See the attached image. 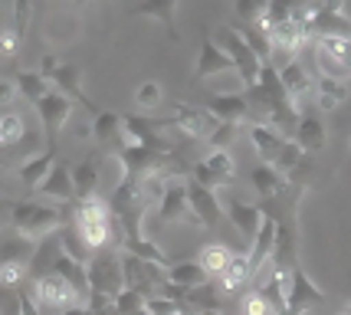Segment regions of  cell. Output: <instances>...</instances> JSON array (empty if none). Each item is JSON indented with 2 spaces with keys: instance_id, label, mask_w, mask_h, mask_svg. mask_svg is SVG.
Here are the masks:
<instances>
[{
  "instance_id": "7dc6e473",
  "label": "cell",
  "mask_w": 351,
  "mask_h": 315,
  "mask_svg": "<svg viewBox=\"0 0 351 315\" xmlns=\"http://www.w3.org/2000/svg\"><path fill=\"white\" fill-rule=\"evenodd\" d=\"M338 315H351V305H348V309H345V312H338Z\"/></svg>"
},
{
  "instance_id": "30bf717a",
  "label": "cell",
  "mask_w": 351,
  "mask_h": 315,
  "mask_svg": "<svg viewBox=\"0 0 351 315\" xmlns=\"http://www.w3.org/2000/svg\"><path fill=\"white\" fill-rule=\"evenodd\" d=\"M325 302V292H322L319 285L308 279V272L295 263L292 266V285H289V309L286 315H306L308 309H315Z\"/></svg>"
},
{
  "instance_id": "7c38bea8",
  "label": "cell",
  "mask_w": 351,
  "mask_h": 315,
  "mask_svg": "<svg viewBox=\"0 0 351 315\" xmlns=\"http://www.w3.org/2000/svg\"><path fill=\"white\" fill-rule=\"evenodd\" d=\"M158 220L161 224H194V210H191V200H187V180H174L168 187V194L161 197V204H158Z\"/></svg>"
},
{
  "instance_id": "277c9868",
  "label": "cell",
  "mask_w": 351,
  "mask_h": 315,
  "mask_svg": "<svg viewBox=\"0 0 351 315\" xmlns=\"http://www.w3.org/2000/svg\"><path fill=\"white\" fill-rule=\"evenodd\" d=\"M312 53H315L319 75L341 79V82L351 79V36H315Z\"/></svg>"
},
{
  "instance_id": "681fc988",
  "label": "cell",
  "mask_w": 351,
  "mask_h": 315,
  "mask_svg": "<svg viewBox=\"0 0 351 315\" xmlns=\"http://www.w3.org/2000/svg\"><path fill=\"white\" fill-rule=\"evenodd\" d=\"M348 148H351V138H348Z\"/></svg>"
},
{
  "instance_id": "f1b7e54d",
  "label": "cell",
  "mask_w": 351,
  "mask_h": 315,
  "mask_svg": "<svg viewBox=\"0 0 351 315\" xmlns=\"http://www.w3.org/2000/svg\"><path fill=\"white\" fill-rule=\"evenodd\" d=\"M14 82H16V89H20V95H23L27 102H33V105L40 102L43 95H49V92H53L49 79H43L40 73H16Z\"/></svg>"
},
{
  "instance_id": "8d00e7d4",
  "label": "cell",
  "mask_w": 351,
  "mask_h": 315,
  "mask_svg": "<svg viewBox=\"0 0 351 315\" xmlns=\"http://www.w3.org/2000/svg\"><path fill=\"white\" fill-rule=\"evenodd\" d=\"M237 132H240V125H230V121H217V128L210 132V138H207L210 151H230V145L237 141Z\"/></svg>"
},
{
  "instance_id": "d4e9b609",
  "label": "cell",
  "mask_w": 351,
  "mask_h": 315,
  "mask_svg": "<svg viewBox=\"0 0 351 315\" xmlns=\"http://www.w3.org/2000/svg\"><path fill=\"white\" fill-rule=\"evenodd\" d=\"M53 89H60L62 95H69V99H79V102L86 105V108H92V102L82 95V73H79L76 66H66L62 62L60 73L53 75Z\"/></svg>"
},
{
  "instance_id": "d6986e66",
  "label": "cell",
  "mask_w": 351,
  "mask_h": 315,
  "mask_svg": "<svg viewBox=\"0 0 351 315\" xmlns=\"http://www.w3.org/2000/svg\"><path fill=\"white\" fill-rule=\"evenodd\" d=\"M250 184H253V191H256L263 200H269V197H279L286 187H289V178H286L279 167L260 161V165L250 171Z\"/></svg>"
},
{
  "instance_id": "60d3db41",
  "label": "cell",
  "mask_w": 351,
  "mask_h": 315,
  "mask_svg": "<svg viewBox=\"0 0 351 315\" xmlns=\"http://www.w3.org/2000/svg\"><path fill=\"white\" fill-rule=\"evenodd\" d=\"M30 16H33V3L30 0H14V27L23 40H27V27H30Z\"/></svg>"
},
{
  "instance_id": "f546056e",
  "label": "cell",
  "mask_w": 351,
  "mask_h": 315,
  "mask_svg": "<svg viewBox=\"0 0 351 315\" xmlns=\"http://www.w3.org/2000/svg\"><path fill=\"white\" fill-rule=\"evenodd\" d=\"M73 184H76L79 200H82V197H89V194H95V184H99V161H95V158L79 161V165L73 167Z\"/></svg>"
},
{
  "instance_id": "e0dca14e",
  "label": "cell",
  "mask_w": 351,
  "mask_h": 315,
  "mask_svg": "<svg viewBox=\"0 0 351 315\" xmlns=\"http://www.w3.org/2000/svg\"><path fill=\"white\" fill-rule=\"evenodd\" d=\"M46 200L53 204H66V200H76V184H73V167L69 165H53V171L46 174V180L36 187Z\"/></svg>"
},
{
  "instance_id": "ffe728a7",
  "label": "cell",
  "mask_w": 351,
  "mask_h": 315,
  "mask_svg": "<svg viewBox=\"0 0 351 315\" xmlns=\"http://www.w3.org/2000/svg\"><path fill=\"white\" fill-rule=\"evenodd\" d=\"M165 283L178 285V289H200V285L210 283V272L197 259H184V263H171L165 270Z\"/></svg>"
},
{
  "instance_id": "ac0fdd59",
  "label": "cell",
  "mask_w": 351,
  "mask_h": 315,
  "mask_svg": "<svg viewBox=\"0 0 351 315\" xmlns=\"http://www.w3.org/2000/svg\"><path fill=\"white\" fill-rule=\"evenodd\" d=\"M292 141L306 151V154L308 151H322L325 148V141H328V135H325V121H322L319 115H312V112H302L299 121H295Z\"/></svg>"
},
{
  "instance_id": "b9f144b4",
  "label": "cell",
  "mask_w": 351,
  "mask_h": 315,
  "mask_svg": "<svg viewBox=\"0 0 351 315\" xmlns=\"http://www.w3.org/2000/svg\"><path fill=\"white\" fill-rule=\"evenodd\" d=\"M237 14L243 23H256L266 14V0H237Z\"/></svg>"
},
{
  "instance_id": "83f0119b",
  "label": "cell",
  "mask_w": 351,
  "mask_h": 315,
  "mask_svg": "<svg viewBox=\"0 0 351 315\" xmlns=\"http://www.w3.org/2000/svg\"><path fill=\"white\" fill-rule=\"evenodd\" d=\"M60 250H62L66 256H69V259L82 263V266H89L92 256H95V253L89 250V246H86V240L79 237L76 226H66V230H60Z\"/></svg>"
},
{
  "instance_id": "603a6c76",
  "label": "cell",
  "mask_w": 351,
  "mask_h": 315,
  "mask_svg": "<svg viewBox=\"0 0 351 315\" xmlns=\"http://www.w3.org/2000/svg\"><path fill=\"white\" fill-rule=\"evenodd\" d=\"M223 292H240L250 279H253V266H250V256L246 253H233V259L227 263V270L217 276Z\"/></svg>"
},
{
  "instance_id": "484cf974",
  "label": "cell",
  "mask_w": 351,
  "mask_h": 315,
  "mask_svg": "<svg viewBox=\"0 0 351 315\" xmlns=\"http://www.w3.org/2000/svg\"><path fill=\"white\" fill-rule=\"evenodd\" d=\"M92 135L106 145H119L122 141V115L119 112H95L92 115Z\"/></svg>"
},
{
  "instance_id": "1f68e13d",
  "label": "cell",
  "mask_w": 351,
  "mask_h": 315,
  "mask_svg": "<svg viewBox=\"0 0 351 315\" xmlns=\"http://www.w3.org/2000/svg\"><path fill=\"white\" fill-rule=\"evenodd\" d=\"M237 33L246 40V46L260 56L263 62H273V43H269V33H263L260 27H253V23H243V27H237Z\"/></svg>"
},
{
  "instance_id": "d6a6232c",
  "label": "cell",
  "mask_w": 351,
  "mask_h": 315,
  "mask_svg": "<svg viewBox=\"0 0 351 315\" xmlns=\"http://www.w3.org/2000/svg\"><path fill=\"white\" fill-rule=\"evenodd\" d=\"M23 135H27L23 119H20L16 112H3V115H0V148H14V145H20Z\"/></svg>"
},
{
  "instance_id": "4316f807",
  "label": "cell",
  "mask_w": 351,
  "mask_h": 315,
  "mask_svg": "<svg viewBox=\"0 0 351 315\" xmlns=\"http://www.w3.org/2000/svg\"><path fill=\"white\" fill-rule=\"evenodd\" d=\"M230 259H233V250H230L227 243H207V246L200 250V256H197V263H200V266H204L207 272H210V279L227 270Z\"/></svg>"
},
{
  "instance_id": "f35d334b",
  "label": "cell",
  "mask_w": 351,
  "mask_h": 315,
  "mask_svg": "<svg viewBox=\"0 0 351 315\" xmlns=\"http://www.w3.org/2000/svg\"><path fill=\"white\" fill-rule=\"evenodd\" d=\"M135 105L138 108H158L161 105V86L154 79H145L135 89Z\"/></svg>"
},
{
  "instance_id": "f6af8a7d",
  "label": "cell",
  "mask_w": 351,
  "mask_h": 315,
  "mask_svg": "<svg viewBox=\"0 0 351 315\" xmlns=\"http://www.w3.org/2000/svg\"><path fill=\"white\" fill-rule=\"evenodd\" d=\"M16 95H20V89H16V82L14 79H7V75H3V79H0V105H10L16 99Z\"/></svg>"
},
{
  "instance_id": "5b68a950",
  "label": "cell",
  "mask_w": 351,
  "mask_h": 315,
  "mask_svg": "<svg viewBox=\"0 0 351 315\" xmlns=\"http://www.w3.org/2000/svg\"><path fill=\"white\" fill-rule=\"evenodd\" d=\"M220 46L227 49V56L233 60L237 66V79L243 82V92L256 89V82H260V69H263V60L246 46V40L240 36L237 30H227L220 36Z\"/></svg>"
},
{
  "instance_id": "ee69618b",
  "label": "cell",
  "mask_w": 351,
  "mask_h": 315,
  "mask_svg": "<svg viewBox=\"0 0 351 315\" xmlns=\"http://www.w3.org/2000/svg\"><path fill=\"white\" fill-rule=\"evenodd\" d=\"M60 66H62V60L56 56V53H43V60H40V69H36V73L53 82V75L60 73Z\"/></svg>"
},
{
  "instance_id": "7a4b0ae2",
  "label": "cell",
  "mask_w": 351,
  "mask_h": 315,
  "mask_svg": "<svg viewBox=\"0 0 351 315\" xmlns=\"http://www.w3.org/2000/svg\"><path fill=\"white\" fill-rule=\"evenodd\" d=\"M10 224H14L16 237L30 243L46 240L53 230L62 226V210L56 204H40V200H16L10 204Z\"/></svg>"
},
{
  "instance_id": "7bdbcfd3",
  "label": "cell",
  "mask_w": 351,
  "mask_h": 315,
  "mask_svg": "<svg viewBox=\"0 0 351 315\" xmlns=\"http://www.w3.org/2000/svg\"><path fill=\"white\" fill-rule=\"evenodd\" d=\"M20 43H23V36H20L14 27H3V30H0V53H3V56H16V53H20Z\"/></svg>"
},
{
  "instance_id": "7402d4cb",
  "label": "cell",
  "mask_w": 351,
  "mask_h": 315,
  "mask_svg": "<svg viewBox=\"0 0 351 315\" xmlns=\"http://www.w3.org/2000/svg\"><path fill=\"white\" fill-rule=\"evenodd\" d=\"M135 16H148V20H158L165 30H168L171 40H178V30H174V14H178V0H141L135 10Z\"/></svg>"
},
{
  "instance_id": "4fadbf2b",
  "label": "cell",
  "mask_w": 351,
  "mask_h": 315,
  "mask_svg": "<svg viewBox=\"0 0 351 315\" xmlns=\"http://www.w3.org/2000/svg\"><path fill=\"white\" fill-rule=\"evenodd\" d=\"M276 237H279V220H276L273 213H266V217H263L260 233L253 237L250 250H246V256H250V266H253V279L263 272V266H266V263H273Z\"/></svg>"
},
{
  "instance_id": "52a82bcc",
  "label": "cell",
  "mask_w": 351,
  "mask_h": 315,
  "mask_svg": "<svg viewBox=\"0 0 351 315\" xmlns=\"http://www.w3.org/2000/svg\"><path fill=\"white\" fill-rule=\"evenodd\" d=\"M210 119L217 121H230V125H243L250 115H253V105H250V95L243 89H233V92H214L207 105Z\"/></svg>"
},
{
  "instance_id": "c3c4849f",
  "label": "cell",
  "mask_w": 351,
  "mask_h": 315,
  "mask_svg": "<svg viewBox=\"0 0 351 315\" xmlns=\"http://www.w3.org/2000/svg\"><path fill=\"white\" fill-rule=\"evenodd\" d=\"M76 3H86V0H76Z\"/></svg>"
},
{
  "instance_id": "74e56055",
  "label": "cell",
  "mask_w": 351,
  "mask_h": 315,
  "mask_svg": "<svg viewBox=\"0 0 351 315\" xmlns=\"http://www.w3.org/2000/svg\"><path fill=\"white\" fill-rule=\"evenodd\" d=\"M240 315H276V309L266 302L260 289H250L243 299H240Z\"/></svg>"
},
{
  "instance_id": "5bb4252c",
  "label": "cell",
  "mask_w": 351,
  "mask_h": 315,
  "mask_svg": "<svg viewBox=\"0 0 351 315\" xmlns=\"http://www.w3.org/2000/svg\"><path fill=\"white\" fill-rule=\"evenodd\" d=\"M250 141H253V148H256V154H260L263 161L276 167V161H279V154L286 148L289 135L279 132L269 121H250Z\"/></svg>"
},
{
  "instance_id": "ba28073f",
  "label": "cell",
  "mask_w": 351,
  "mask_h": 315,
  "mask_svg": "<svg viewBox=\"0 0 351 315\" xmlns=\"http://www.w3.org/2000/svg\"><path fill=\"white\" fill-rule=\"evenodd\" d=\"M36 115H40V121H43L46 135H49V148H53L56 135L66 128V121H69V115H73V99L62 95L60 89H53L49 95H43V99L36 102Z\"/></svg>"
},
{
  "instance_id": "bcb514c9",
  "label": "cell",
  "mask_w": 351,
  "mask_h": 315,
  "mask_svg": "<svg viewBox=\"0 0 351 315\" xmlns=\"http://www.w3.org/2000/svg\"><path fill=\"white\" fill-rule=\"evenodd\" d=\"M191 315H223L220 309H191Z\"/></svg>"
},
{
  "instance_id": "8992f818",
  "label": "cell",
  "mask_w": 351,
  "mask_h": 315,
  "mask_svg": "<svg viewBox=\"0 0 351 315\" xmlns=\"http://www.w3.org/2000/svg\"><path fill=\"white\" fill-rule=\"evenodd\" d=\"M276 69H279V82H282V89H286V95H289L292 108L302 115L306 105L315 102V79L308 75V69L302 66L299 56L289 60V62H282V66H276Z\"/></svg>"
},
{
  "instance_id": "3957f363",
  "label": "cell",
  "mask_w": 351,
  "mask_h": 315,
  "mask_svg": "<svg viewBox=\"0 0 351 315\" xmlns=\"http://www.w3.org/2000/svg\"><path fill=\"white\" fill-rule=\"evenodd\" d=\"M30 296H33V302L40 305V312L43 315H62L66 309H73V305H86L76 289L66 283L60 272H53V270L33 276Z\"/></svg>"
},
{
  "instance_id": "d590c367",
  "label": "cell",
  "mask_w": 351,
  "mask_h": 315,
  "mask_svg": "<svg viewBox=\"0 0 351 315\" xmlns=\"http://www.w3.org/2000/svg\"><path fill=\"white\" fill-rule=\"evenodd\" d=\"M30 276V263H0V289H20Z\"/></svg>"
},
{
  "instance_id": "2e32d148",
  "label": "cell",
  "mask_w": 351,
  "mask_h": 315,
  "mask_svg": "<svg viewBox=\"0 0 351 315\" xmlns=\"http://www.w3.org/2000/svg\"><path fill=\"white\" fill-rule=\"evenodd\" d=\"M187 200H191V210H194L197 226H217L220 224V217H223V204H220L217 191L200 187V184H194V180H187Z\"/></svg>"
},
{
  "instance_id": "4dcf8cb0",
  "label": "cell",
  "mask_w": 351,
  "mask_h": 315,
  "mask_svg": "<svg viewBox=\"0 0 351 315\" xmlns=\"http://www.w3.org/2000/svg\"><path fill=\"white\" fill-rule=\"evenodd\" d=\"M204 165H207V171H210V178L217 180V184H227V180H233V174H237V158L230 154V151H210L207 158H200Z\"/></svg>"
},
{
  "instance_id": "cb8c5ba5",
  "label": "cell",
  "mask_w": 351,
  "mask_h": 315,
  "mask_svg": "<svg viewBox=\"0 0 351 315\" xmlns=\"http://www.w3.org/2000/svg\"><path fill=\"white\" fill-rule=\"evenodd\" d=\"M53 165H56V148H46L43 154H36V158H30V161H23L16 167V178L23 184H30V187H40L46 180V174L53 171Z\"/></svg>"
},
{
  "instance_id": "44dd1931",
  "label": "cell",
  "mask_w": 351,
  "mask_h": 315,
  "mask_svg": "<svg viewBox=\"0 0 351 315\" xmlns=\"http://www.w3.org/2000/svg\"><path fill=\"white\" fill-rule=\"evenodd\" d=\"M348 82H341V79H328V75H319L315 79V105H319L322 112H335L341 105L348 102Z\"/></svg>"
},
{
  "instance_id": "ab89813d",
  "label": "cell",
  "mask_w": 351,
  "mask_h": 315,
  "mask_svg": "<svg viewBox=\"0 0 351 315\" xmlns=\"http://www.w3.org/2000/svg\"><path fill=\"white\" fill-rule=\"evenodd\" d=\"M181 309H184L181 302L168 299V296H158V292L145 299V312H148V315H178Z\"/></svg>"
},
{
  "instance_id": "6da1fadb",
  "label": "cell",
  "mask_w": 351,
  "mask_h": 315,
  "mask_svg": "<svg viewBox=\"0 0 351 315\" xmlns=\"http://www.w3.org/2000/svg\"><path fill=\"white\" fill-rule=\"evenodd\" d=\"M76 230L92 253L112 250V246L119 243V237H122V226L115 220V210H112V204H108L106 197H99V194H89L79 200Z\"/></svg>"
},
{
  "instance_id": "836d02e7",
  "label": "cell",
  "mask_w": 351,
  "mask_h": 315,
  "mask_svg": "<svg viewBox=\"0 0 351 315\" xmlns=\"http://www.w3.org/2000/svg\"><path fill=\"white\" fill-rule=\"evenodd\" d=\"M30 256H33V243L23 240V237L0 243V263H30Z\"/></svg>"
},
{
  "instance_id": "9a60e30c",
  "label": "cell",
  "mask_w": 351,
  "mask_h": 315,
  "mask_svg": "<svg viewBox=\"0 0 351 315\" xmlns=\"http://www.w3.org/2000/svg\"><path fill=\"white\" fill-rule=\"evenodd\" d=\"M194 75L197 79H214V75H237V66L227 56V49L220 43H214L210 36L200 43L197 53V66H194Z\"/></svg>"
},
{
  "instance_id": "e575fe53",
  "label": "cell",
  "mask_w": 351,
  "mask_h": 315,
  "mask_svg": "<svg viewBox=\"0 0 351 315\" xmlns=\"http://www.w3.org/2000/svg\"><path fill=\"white\" fill-rule=\"evenodd\" d=\"M112 309H115V315H141L145 312V296H141L138 289H128V285H125L122 292L112 299Z\"/></svg>"
},
{
  "instance_id": "9c48e42d",
  "label": "cell",
  "mask_w": 351,
  "mask_h": 315,
  "mask_svg": "<svg viewBox=\"0 0 351 315\" xmlns=\"http://www.w3.org/2000/svg\"><path fill=\"white\" fill-rule=\"evenodd\" d=\"M171 128L181 132L187 138H210V132L217 128V119H210L207 108H197V105H184L178 102L174 105V115H171Z\"/></svg>"
},
{
  "instance_id": "8fae6325",
  "label": "cell",
  "mask_w": 351,
  "mask_h": 315,
  "mask_svg": "<svg viewBox=\"0 0 351 315\" xmlns=\"http://www.w3.org/2000/svg\"><path fill=\"white\" fill-rule=\"evenodd\" d=\"M223 213L230 217V224L240 230V237L246 243H253V237L260 233V226H263V217H266V210L260 204L243 200V197H230L227 204H223Z\"/></svg>"
}]
</instances>
